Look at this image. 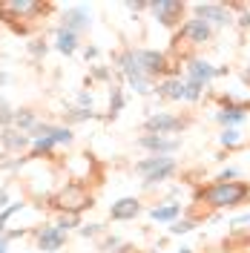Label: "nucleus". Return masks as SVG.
Segmentation results:
<instances>
[{
  "instance_id": "nucleus-1",
  "label": "nucleus",
  "mask_w": 250,
  "mask_h": 253,
  "mask_svg": "<svg viewBox=\"0 0 250 253\" xmlns=\"http://www.w3.org/2000/svg\"><path fill=\"white\" fill-rule=\"evenodd\" d=\"M55 12L52 3H38V0H0V20L17 35H32V23L43 20Z\"/></svg>"
},
{
  "instance_id": "nucleus-2",
  "label": "nucleus",
  "mask_w": 250,
  "mask_h": 253,
  "mask_svg": "<svg viewBox=\"0 0 250 253\" xmlns=\"http://www.w3.org/2000/svg\"><path fill=\"white\" fill-rule=\"evenodd\" d=\"M250 199V184L248 181H213L207 187L196 190V205H207L213 210L224 207H239L242 202Z\"/></svg>"
},
{
  "instance_id": "nucleus-3",
  "label": "nucleus",
  "mask_w": 250,
  "mask_h": 253,
  "mask_svg": "<svg viewBox=\"0 0 250 253\" xmlns=\"http://www.w3.org/2000/svg\"><path fill=\"white\" fill-rule=\"evenodd\" d=\"M95 205V196L92 190L86 187L83 181H66L52 199H49V207L58 210V213H69V216H81L83 210H89Z\"/></svg>"
},
{
  "instance_id": "nucleus-4",
  "label": "nucleus",
  "mask_w": 250,
  "mask_h": 253,
  "mask_svg": "<svg viewBox=\"0 0 250 253\" xmlns=\"http://www.w3.org/2000/svg\"><path fill=\"white\" fill-rule=\"evenodd\" d=\"M175 170H178V164H175V158H170V156H150V158H144V161L135 164V173L144 178L147 187L167 181Z\"/></svg>"
},
{
  "instance_id": "nucleus-5",
  "label": "nucleus",
  "mask_w": 250,
  "mask_h": 253,
  "mask_svg": "<svg viewBox=\"0 0 250 253\" xmlns=\"http://www.w3.org/2000/svg\"><path fill=\"white\" fill-rule=\"evenodd\" d=\"M132 52H135V66H138L141 75H147V78L156 81L158 75L167 72V58H164V52H156V49H132Z\"/></svg>"
},
{
  "instance_id": "nucleus-6",
  "label": "nucleus",
  "mask_w": 250,
  "mask_h": 253,
  "mask_svg": "<svg viewBox=\"0 0 250 253\" xmlns=\"http://www.w3.org/2000/svg\"><path fill=\"white\" fill-rule=\"evenodd\" d=\"M187 121L178 118V115H170V112H153L147 121H144V132L147 135H172L178 129H184Z\"/></svg>"
},
{
  "instance_id": "nucleus-7",
  "label": "nucleus",
  "mask_w": 250,
  "mask_h": 253,
  "mask_svg": "<svg viewBox=\"0 0 250 253\" xmlns=\"http://www.w3.org/2000/svg\"><path fill=\"white\" fill-rule=\"evenodd\" d=\"M184 3H178V0H156V3H150V12L156 15V20L161 26H167V29H175L178 23H181V15H184Z\"/></svg>"
},
{
  "instance_id": "nucleus-8",
  "label": "nucleus",
  "mask_w": 250,
  "mask_h": 253,
  "mask_svg": "<svg viewBox=\"0 0 250 253\" xmlns=\"http://www.w3.org/2000/svg\"><path fill=\"white\" fill-rule=\"evenodd\" d=\"M193 12H196V17L207 20L213 29H221V26H230V23H233L230 9H227V6H221V3H196V6H193Z\"/></svg>"
},
{
  "instance_id": "nucleus-9",
  "label": "nucleus",
  "mask_w": 250,
  "mask_h": 253,
  "mask_svg": "<svg viewBox=\"0 0 250 253\" xmlns=\"http://www.w3.org/2000/svg\"><path fill=\"white\" fill-rule=\"evenodd\" d=\"M221 104H224V107L216 112V121H219L224 129H230V126L242 124V121L248 118V112H250V104H236L230 95H227V98H221Z\"/></svg>"
},
{
  "instance_id": "nucleus-10",
  "label": "nucleus",
  "mask_w": 250,
  "mask_h": 253,
  "mask_svg": "<svg viewBox=\"0 0 250 253\" xmlns=\"http://www.w3.org/2000/svg\"><path fill=\"white\" fill-rule=\"evenodd\" d=\"M35 236H38V251H43V253H55L66 245V233H63L58 224H43V227H38Z\"/></svg>"
},
{
  "instance_id": "nucleus-11",
  "label": "nucleus",
  "mask_w": 250,
  "mask_h": 253,
  "mask_svg": "<svg viewBox=\"0 0 250 253\" xmlns=\"http://www.w3.org/2000/svg\"><path fill=\"white\" fill-rule=\"evenodd\" d=\"M178 38H187L190 43H196V46H202V43H207L210 38H213V26L207 23V20H202V17H190V20H184V26H181V32H178Z\"/></svg>"
},
{
  "instance_id": "nucleus-12",
  "label": "nucleus",
  "mask_w": 250,
  "mask_h": 253,
  "mask_svg": "<svg viewBox=\"0 0 250 253\" xmlns=\"http://www.w3.org/2000/svg\"><path fill=\"white\" fill-rule=\"evenodd\" d=\"M0 144H3V150H6V156H23L26 150H32V138L26 132L15 129V126L0 129Z\"/></svg>"
},
{
  "instance_id": "nucleus-13",
  "label": "nucleus",
  "mask_w": 250,
  "mask_h": 253,
  "mask_svg": "<svg viewBox=\"0 0 250 253\" xmlns=\"http://www.w3.org/2000/svg\"><path fill=\"white\" fill-rule=\"evenodd\" d=\"M138 147L141 150H150L153 156H172L181 147V141L178 138H167V135H141Z\"/></svg>"
},
{
  "instance_id": "nucleus-14",
  "label": "nucleus",
  "mask_w": 250,
  "mask_h": 253,
  "mask_svg": "<svg viewBox=\"0 0 250 253\" xmlns=\"http://www.w3.org/2000/svg\"><path fill=\"white\" fill-rule=\"evenodd\" d=\"M213 78H219V66L202 61V58H190L187 61V81H199V84H210Z\"/></svg>"
},
{
  "instance_id": "nucleus-15",
  "label": "nucleus",
  "mask_w": 250,
  "mask_h": 253,
  "mask_svg": "<svg viewBox=\"0 0 250 253\" xmlns=\"http://www.w3.org/2000/svg\"><path fill=\"white\" fill-rule=\"evenodd\" d=\"M89 23H92V17H89V12L83 9V6H72V9H66L63 12V29L75 32V35H81V32L89 29Z\"/></svg>"
},
{
  "instance_id": "nucleus-16",
  "label": "nucleus",
  "mask_w": 250,
  "mask_h": 253,
  "mask_svg": "<svg viewBox=\"0 0 250 253\" xmlns=\"http://www.w3.org/2000/svg\"><path fill=\"white\" fill-rule=\"evenodd\" d=\"M138 213H141V202L135 196H124V199H118V202L110 207L112 221H129V219H135Z\"/></svg>"
},
{
  "instance_id": "nucleus-17",
  "label": "nucleus",
  "mask_w": 250,
  "mask_h": 253,
  "mask_svg": "<svg viewBox=\"0 0 250 253\" xmlns=\"http://www.w3.org/2000/svg\"><path fill=\"white\" fill-rule=\"evenodd\" d=\"M156 92L161 98H167V101H184V81L181 78H158L156 84Z\"/></svg>"
},
{
  "instance_id": "nucleus-18",
  "label": "nucleus",
  "mask_w": 250,
  "mask_h": 253,
  "mask_svg": "<svg viewBox=\"0 0 250 253\" xmlns=\"http://www.w3.org/2000/svg\"><path fill=\"white\" fill-rule=\"evenodd\" d=\"M78 46H81V35L58 26V32H55V49H58L61 55H75Z\"/></svg>"
},
{
  "instance_id": "nucleus-19",
  "label": "nucleus",
  "mask_w": 250,
  "mask_h": 253,
  "mask_svg": "<svg viewBox=\"0 0 250 253\" xmlns=\"http://www.w3.org/2000/svg\"><path fill=\"white\" fill-rule=\"evenodd\" d=\"M41 124V118H38V112L32 110V107H20V110L15 112V129H20V132H26V135H29L32 129H35V126Z\"/></svg>"
},
{
  "instance_id": "nucleus-20",
  "label": "nucleus",
  "mask_w": 250,
  "mask_h": 253,
  "mask_svg": "<svg viewBox=\"0 0 250 253\" xmlns=\"http://www.w3.org/2000/svg\"><path fill=\"white\" fill-rule=\"evenodd\" d=\"M178 213H181V205H161V207H153L150 210V219L156 221H175L178 219Z\"/></svg>"
},
{
  "instance_id": "nucleus-21",
  "label": "nucleus",
  "mask_w": 250,
  "mask_h": 253,
  "mask_svg": "<svg viewBox=\"0 0 250 253\" xmlns=\"http://www.w3.org/2000/svg\"><path fill=\"white\" fill-rule=\"evenodd\" d=\"M124 89L121 86H112L110 89V112H107V121H112V118H118L121 115V110H124Z\"/></svg>"
},
{
  "instance_id": "nucleus-22",
  "label": "nucleus",
  "mask_w": 250,
  "mask_h": 253,
  "mask_svg": "<svg viewBox=\"0 0 250 253\" xmlns=\"http://www.w3.org/2000/svg\"><path fill=\"white\" fill-rule=\"evenodd\" d=\"M92 118H98L92 110H83V107H69V110L63 112V121H66V126L69 124H81V121H92Z\"/></svg>"
},
{
  "instance_id": "nucleus-23",
  "label": "nucleus",
  "mask_w": 250,
  "mask_h": 253,
  "mask_svg": "<svg viewBox=\"0 0 250 253\" xmlns=\"http://www.w3.org/2000/svg\"><path fill=\"white\" fill-rule=\"evenodd\" d=\"M15 112H17L15 107L0 95V129H9V126L15 124Z\"/></svg>"
},
{
  "instance_id": "nucleus-24",
  "label": "nucleus",
  "mask_w": 250,
  "mask_h": 253,
  "mask_svg": "<svg viewBox=\"0 0 250 253\" xmlns=\"http://www.w3.org/2000/svg\"><path fill=\"white\" fill-rule=\"evenodd\" d=\"M52 138H55V144H69L75 141V132H72V126H58L55 124V129H52Z\"/></svg>"
},
{
  "instance_id": "nucleus-25",
  "label": "nucleus",
  "mask_w": 250,
  "mask_h": 253,
  "mask_svg": "<svg viewBox=\"0 0 250 253\" xmlns=\"http://www.w3.org/2000/svg\"><path fill=\"white\" fill-rule=\"evenodd\" d=\"M26 161H32L29 156H3L0 158V170H20Z\"/></svg>"
},
{
  "instance_id": "nucleus-26",
  "label": "nucleus",
  "mask_w": 250,
  "mask_h": 253,
  "mask_svg": "<svg viewBox=\"0 0 250 253\" xmlns=\"http://www.w3.org/2000/svg\"><path fill=\"white\" fill-rule=\"evenodd\" d=\"M204 95V84L199 81H184V101H199Z\"/></svg>"
},
{
  "instance_id": "nucleus-27",
  "label": "nucleus",
  "mask_w": 250,
  "mask_h": 253,
  "mask_svg": "<svg viewBox=\"0 0 250 253\" xmlns=\"http://www.w3.org/2000/svg\"><path fill=\"white\" fill-rule=\"evenodd\" d=\"M239 141H242V132H239L236 126L224 129V132L219 135V144H221V147H239Z\"/></svg>"
},
{
  "instance_id": "nucleus-28",
  "label": "nucleus",
  "mask_w": 250,
  "mask_h": 253,
  "mask_svg": "<svg viewBox=\"0 0 250 253\" xmlns=\"http://www.w3.org/2000/svg\"><path fill=\"white\" fill-rule=\"evenodd\" d=\"M193 227H196V221H193V219H175L170 224V233H172V236H181V233H190Z\"/></svg>"
},
{
  "instance_id": "nucleus-29",
  "label": "nucleus",
  "mask_w": 250,
  "mask_h": 253,
  "mask_svg": "<svg viewBox=\"0 0 250 253\" xmlns=\"http://www.w3.org/2000/svg\"><path fill=\"white\" fill-rule=\"evenodd\" d=\"M58 227H61L63 233H69V230H75V227H81V216H69V213H63L61 219L55 221Z\"/></svg>"
},
{
  "instance_id": "nucleus-30",
  "label": "nucleus",
  "mask_w": 250,
  "mask_h": 253,
  "mask_svg": "<svg viewBox=\"0 0 250 253\" xmlns=\"http://www.w3.org/2000/svg\"><path fill=\"white\" fill-rule=\"evenodd\" d=\"M46 52H49V43L43 41V38H35V41L29 43V55L32 58H43Z\"/></svg>"
},
{
  "instance_id": "nucleus-31",
  "label": "nucleus",
  "mask_w": 250,
  "mask_h": 253,
  "mask_svg": "<svg viewBox=\"0 0 250 253\" xmlns=\"http://www.w3.org/2000/svg\"><path fill=\"white\" fill-rule=\"evenodd\" d=\"M23 207H26V205H23V202H12V205L6 207V210H0V224L6 227V221L12 219V216H15L17 210H23Z\"/></svg>"
},
{
  "instance_id": "nucleus-32",
  "label": "nucleus",
  "mask_w": 250,
  "mask_h": 253,
  "mask_svg": "<svg viewBox=\"0 0 250 253\" xmlns=\"http://www.w3.org/2000/svg\"><path fill=\"white\" fill-rule=\"evenodd\" d=\"M78 233H81L83 239H89V236H98V233H104V227H101V224H81Z\"/></svg>"
},
{
  "instance_id": "nucleus-33",
  "label": "nucleus",
  "mask_w": 250,
  "mask_h": 253,
  "mask_svg": "<svg viewBox=\"0 0 250 253\" xmlns=\"http://www.w3.org/2000/svg\"><path fill=\"white\" fill-rule=\"evenodd\" d=\"M118 248H124L118 236H107L104 242H101V251H118Z\"/></svg>"
},
{
  "instance_id": "nucleus-34",
  "label": "nucleus",
  "mask_w": 250,
  "mask_h": 253,
  "mask_svg": "<svg viewBox=\"0 0 250 253\" xmlns=\"http://www.w3.org/2000/svg\"><path fill=\"white\" fill-rule=\"evenodd\" d=\"M26 233H29L26 227H20V230H6V236L0 239V242H3V245H9L12 239H20V236H26Z\"/></svg>"
},
{
  "instance_id": "nucleus-35",
  "label": "nucleus",
  "mask_w": 250,
  "mask_h": 253,
  "mask_svg": "<svg viewBox=\"0 0 250 253\" xmlns=\"http://www.w3.org/2000/svg\"><path fill=\"white\" fill-rule=\"evenodd\" d=\"M75 107H83V110H92V95L89 92H78V104Z\"/></svg>"
},
{
  "instance_id": "nucleus-36",
  "label": "nucleus",
  "mask_w": 250,
  "mask_h": 253,
  "mask_svg": "<svg viewBox=\"0 0 250 253\" xmlns=\"http://www.w3.org/2000/svg\"><path fill=\"white\" fill-rule=\"evenodd\" d=\"M92 78L95 81H110V69H107V66H92Z\"/></svg>"
},
{
  "instance_id": "nucleus-37",
  "label": "nucleus",
  "mask_w": 250,
  "mask_h": 253,
  "mask_svg": "<svg viewBox=\"0 0 250 253\" xmlns=\"http://www.w3.org/2000/svg\"><path fill=\"white\" fill-rule=\"evenodd\" d=\"M236 175H239V170H236V167H224L216 181H230V178H236Z\"/></svg>"
},
{
  "instance_id": "nucleus-38",
  "label": "nucleus",
  "mask_w": 250,
  "mask_h": 253,
  "mask_svg": "<svg viewBox=\"0 0 250 253\" xmlns=\"http://www.w3.org/2000/svg\"><path fill=\"white\" fill-rule=\"evenodd\" d=\"M242 224H250V213H245V216H236V219L230 221V227H233V230H239Z\"/></svg>"
},
{
  "instance_id": "nucleus-39",
  "label": "nucleus",
  "mask_w": 250,
  "mask_h": 253,
  "mask_svg": "<svg viewBox=\"0 0 250 253\" xmlns=\"http://www.w3.org/2000/svg\"><path fill=\"white\" fill-rule=\"evenodd\" d=\"M9 205H12L9 202V187H0V210H6Z\"/></svg>"
},
{
  "instance_id": "nucleus-40",
  "label": "nucleus",
  "mask_w": 250,
  "mask_h": 253,
  "mask_svg": "<svg viewBox=\"0 0 250 253\" xmlns=\"http://www.w3.org/2000/svg\"><path fill=\"white\" fill-rule=\"evenodd\" d=\"M83 58H86V61H95V58H98V46H86L83 49Z\"/></svg>"
},
{
  "instance_id": "nucleus-41",
  "label": "nucleus",
  "mask_w": 250,
  "mask_h": 253,
  "mask_svg": "<svg viewBox=\"0 0 250 253\" xmlns=\"http://www.w3.org/2000/svg\"><path fill=\"white\" fill-rule=\"evenodd\" d=\"M126 9L129 12H144V9H150V3H126Z\"/></svg>"
},
{
  "instance_id": "nucleus-42",
  "label": "nucleus",
  "mask_w": 250,
  "mask_h": 253,
  "mask_svg": "<svg viewBox=\"0 0 250 253\" xmlns=\"http://www.w3.org/2000/svg\"><path fill=\"white\" fill-rule=\"evenodd\" d=\"M239 26H242V29H250V9H248L242 17H239Z\"/></svg>"
},
{
  "instance_id": "nucleus-43",
  "label": "nucleus",
  "mask_w": 250,
  "mask_h": 253,
  "mask_svg": "<svg viewBox=\"0 0 250 253\" xmlns=\"http://www.w3.org/2000/svg\"><path fill=\"white\" fill-rule=\"evenodd\" d=\"M9 81H12V75H9V72H0V86H6Z\"/></svg>"
},
{
  "instance_id": "nucleus-44",
  "label": "nucleus",
  "mask_w": 250,
  "mask_h": 253,
  "mask_svg": "<svg viewBox=\"0 0 250 253\" xmlns=\"http://www.w3.org/2000/svg\"><path fill=\"white\" fill-rule=\"evenodd\" d=\"M242 81H245V84H250V66L245 69V72H242Z\"/></svg>"
},
{
  "instance_id": "nucleus-45",
  "label": "nucleus",
  "mask_w": 250,
  "mask_h": 253,
  "mask_svg": "<svg viewBox=\"0 0 250 253\" xmlns=\"http://www.w3.org/2000/svg\"><path fill=\"white\" fill-rule=\"evenodd\" d=\"M0 253H9V248H6V245H3V242H0Z\"/></svg>"
},
{
  "instance_id": "nucleus-46",
  "label": "nucleus",
  "mask_w": 250,
  "mask_h": 253,
  "mask_svg": "<svg viewBox=\"0 0 250 253\" xmlns=\"http://www.w3.org/2000/svg\"><path fill=\"white\" fill-rule=\"evenodd\" d=\"M178 253H193V248H181V251H178Z\"/></svg>"
},
{
  "instance_id": "nucleus-47",
  "label": "nucleus",
  "mask_w": 250,
  "mask_h": 253,
  "mask_svg": "<svg viewBox=\"0 0 250 253\" xmlns=\"http://www.w3.org/2000/svg\"><path fill=\"white\" fill-rule=\"evenodd\" d=\"M121 253H132V248H126V245H124V248H121Z\"/></svg>"
}]
</instances>
